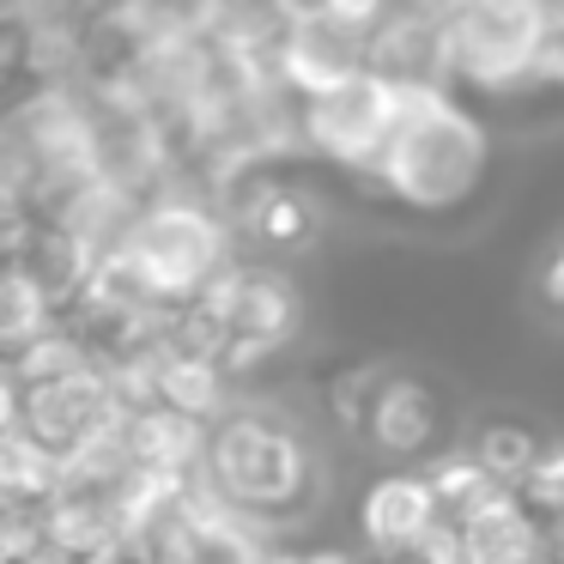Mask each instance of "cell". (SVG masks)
Instances as JSON below:
<instances>
[{
    "instance_id": "5b68a950",
    "label": "cell",
    "mask_w": 564,
    "mask_h": 564,
    "mask_svg": "<svg viewBox=\"0 0 564 564\" xmlns=\"http://www.w3.org/2000/svg\"><path fill=\"white\" fill-rule=\"evenodd\" d=\"M285 67H292V79L304 91L334 86V79L370 67L365 62V31L346 25V19H334V13H322V7L316 13H297L292 37H285Z\"/></svg>"
},
{
    "instance_id": "7a4b0ae2",
    "label": "cell",
    "mask_w": 564,
    "mask_h": 564,
    "mask_svg": "<svg viewBox=\"0 0 564 564\" xmlns=\"http://www.w3.org/2000/svg\"><path fill=\"white\" fill-rule=\"evenodd\" d=\"M540 43H546L540 0H462V13L443 31V55H455L479 86H510L534 74Z\"/></svg>"
},
{
    "instance_id": "7c38bea8",
    "label": "cell",
    "mask_w": 564,
    "mask_h": 564,
    "mask_svg": "<svg viewBox=\"0 0 564 564\" xmlns=\"http://www.w3.org/2000/svg\"><path fill=\"white\" fill-rule=\"evenodd\" d=\"M534 491H540L546 503H564V455H552V462L534 467Z\"/></svg>"
},
{
    "instance_id": "ba28073f",
    "label": "cell",
    "mask_w": 564,
    "mask_h": 564,
    "mask_svg": "<svg viewBox=\"0 0 564 564\" xmlns=\"http://www.w3.org/2000/svg\"><path fill=\"white\" fill-rule=\"evenodd\" d=\"M231 322L243 334H256V340H273V334L292 322V292H285L280 280H243L237 285V297H231Z\"/></svg>"
},
{
    "instance_id": "9c48e42d",
    "label": "cell",
    "mask_w": 564,
    "mask_h": 564,
    "mask_svg": "<svg viewBox=\"0 0 564 564\" xmlns=\"http://www.w3.org/2000/svg\"><path fill=\"white\" fill-rule=\"evenodd\" d=\"M43 328V292L31 273H0V340H31Z\"/></svg>"
},
{
    "instance_id": "277c9868",
    "label": "cell",
    "mask_w": 564,
    "mask_h": 564,
    "mask_svg": "<svg viewBox=\"0 0 564 564\" xmlns=\"http://www.w3.org/2000/svg\"><path fill=\"white\" fill-rule=\"evenodd\" d=\"M128 261H134V273L147 280V292H183V285H195L200 273L213 268V231H207L200 213H183V207L152 213L134 231Z\"/></svg>"
},
{
    "instance_id": "3957f363",
    "label": "cell",
    "mask_w": 564,
    "mask_h": 564,
    "mask_svg": "<svg viewBox=\"0 0 564 564\" xmlns=\"http://www.w3.org/2000/svg\"><path fill=\"white\" fill-rule=\"evenodd\" d=\"M394 91H401V79L377 74V67H358V74L310 91V110H304L310 147L328 152L334 164L370 171L382 134H389V122H394Z\"/></svg>"
},
{
    "instance_id": "52a82bcc",
    "label": "cell",
    "mask_w": 564,
    "mask_h": 564,
    "mask_svg": "<svg viewBox=\"0 0 564 564\" xmlns=\"http://www.w3.org/2000/svg\"><path fill=\"white\" fill-rule=\"evenodd\" d=\"M365 528L377 540H419L431 528V491L419 479H382L365 503Z\"/></svg>"
},
{
    "instance_id": "8992f818",
    "label": "cell",
    "mask_w": 564,
    "mask_h": 564,
    "mask_svg": "<svg viewBox=\"0 0 564 564\" xmlns=\"http://www.w3.org/2000/svg\"><path fill=\"white\" fill-rule=\"evenodd\" d=\"M431 425H437L431 394L406 377L382 382V394L370 401V431H377V443H389V449H419V443L431 437Z\"/></svg>"
},
{
    "instance_id": "30bf717a",
    "label": "cell",
    "mask_w": 564,
    "mask_h": 564,
    "mask_svg": "<svg viewBox=\"0 0 564 564\" xmlns=\"http://www.w3.org/2000/svg\"><path fill=\"white\" fill-rule=\"evenodd\" d=\"M534 462V437L516 425H491L486 437H479V467L486 474H522V467Z\"/></svg>"
},
{
    "instance_id": "6da1fadb",
    "label": "cell",
    "mask_w": 564,
    "mask_h": 564,
    "mask_svg": "<svg viewBox=\"0 0 564 564\" xmlns=\"http://www.w3.org/2000/svg\"><path fill=\"white\" fill-rule=\"evenodd\" d=\"M377 183L413 213H449L486 176V128L425 79H401L394 122L370 159Z\"/></svg>"
},
{
    "instance_id": "4fadbf2b",
    "label": "cell",
    "mask_w": 564,
    "mask_h": 564,
    "mask_svg": "<svg viewBox=\"0 0 564 564\" xmlns=\"http://www.w3.org/2000/svg\"><path fill=\"white\" fill-rule=\"evenodd\" d=\"M546 297L564 310V237H558V249L546 256Z\"/></svg>"
},
{
    "instance_id": "8fae6325",
    "label": "cell",
    "mask_w": 564,
    "mask_h": 564,
    "mask_svg": "<svg viewBox=\"0 0 564 564\" xmlns=\"http://www.w3.org/2000/svg\"><path fill=\"white\" fill-rule=\"evenodd\" d=\"M322 13H334V19H346V25L370 31L382 13H389V0H322Z\"/></svg>"
}]
</instances>
